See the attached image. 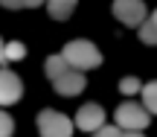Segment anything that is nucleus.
I'll use <instances>...</instances> for the list:
<instances>
[{
    "label": "nucleus",
    "mask_w": 157,
    "mask_h": 137,
    "mask_svg": "<svg viewBox=\"0 0 157 137\" xmlns=\"http://www.w3.org/2000/svg\"><path fill=\"white\" fill-rule=\"evenodd\" d=\"M23 96V82L17 79V73L12 70H0V108L15 105Z\"/></svg>",
    "instance_id": "0eeeda50"
},
{
    "label": "nucleus",
    "mask_w": 157,
    "mask_h": 137,
    "mask_svg": "<svg viewBox=\"0 0 157 137\" xmlns=\"http://www.w3.org/2000/svg\"><path fill=\"white\" fill-rule=\"evenodd\" d=\"M44 0H23V9H35V6H41Z\"/></svg>",
    "instance_id": "f3484780"
},
{
    "label": "nucleus",
    "mask_w": 157,
    "mask_h": 137,
    "mask_svg": "<svg viewBox=\"0 0 157 137\" xmlns=\"http://www.w3.org/2000/svg\"><path fill=\"white\" fill-rule=\"evenodd\" d=\"M67 70H70V64H67V58H64V56H50V58H47V64H44V73L50 76V82L58 79L61 73H67Z\"/></svg>",
    "instance_id": "1a4fd4ad"
},
{
    "label": "nucleus",
    "mask_w": 157,
    "mask_h": 137,
    "mask_svg": "<svg viewBox=\"0 0 157 137\" xmlns=\"http://www.w3.org/2000/svg\"><path fill=\"white\" fill-rule=\"evenodd\" d=\"M148 21H151V23H154V26H157V9L151 12V18H148Z\"/></svg>",
    "instance_id": "6ab92c4d"
},
{
    "label": "nucleus",
    "mask_w": 157,
    "mask_h": 137,
    "mask_svg": "<svg viewBox=\"0 0 157 137\" xmlns=\"http://www.w3.org/2000/svg\"><path fill=\"white\" fill-rule=\"evenodd\" d=\"M113 18L125 26H140L146 21V3L143 0H113Z\"/></svg>",
    "instance_id": "20e7f679"
},
{
    "label": "nucleus",
    "mask_w": 157,
    "mask_h": 137,
    "mask_svg": "<svg viewBox=\"0 0 157 137\" xmlns=\"http://www.w3.org/2000/svg\"><path fill=\"white\" fill-rule=\"evenodd\" d=\"M119 91H122L125 96H134V93L143 91V85H140V79H137V76H128V79L119 82Z\"/></svg>",
    "instance_id": "ddd939ff"
},
{
    "label": "nucleus",
    "mask_w": 157,
    "mask_h": 137,
    "mask_svg": "<svg viewBox=\"0 0 157 137\" xmlns=\"http://www.w3.org/2000/svg\"><path fill=\"white\" fill-rule=\"evenodd\" d=\"M137 32H140V41H143V44H148V47L157 44V26H154L151 21H143L140 26H137Z\"/></svg>",
    "instance_id": "f8f14e48"
},
{
    "label": "nucleus",
    "mask_w": 157,
    "mask_h": 137,
    "mask_svg": "<svg viewBox=\"0 0 157 137\" xmlns=\"http://www.w3.org/2000/svg\"><path fill=\"white\" fill-rule=\"evenodd\" d=\"M143 105L148 108V114H157V79L143 85Z\"/></svg>",
    "instance_id": "9d476101"
},
{
    "label": "nucleus",
    "mask_w": 157,
    "mask_h": 137,
    "mask_svg": "<svg viewBox=\"0 0 157 137\" xmlns=\"http://www.w3.org/2000/svg\"><path fill=\"white\" fill-rule=\"evenodd\" d=\"M23 56H26V47H23L21 41H9V44H3V61H21Z\"/></svg>",
    "instance_id": "9b49d317"
},
{
    "label": "nucleus",
    "mask_w": 157,
    "mask_h": 137,
    "mask_svg": "<svg viewBox=\"0 0 157 137\" xmlns=\"http://www.w3.org/2000/svg\"><path fill=\"white\" fill-rule=\"evenodd\" d=\"M113 120H117V126L122 131H143L151 123L148 120V108L146 105H137V102H122L117 108V114H113Z\"/></svg>",
    "instance_id": "7ed1b4c3"
},
{
    "label": "nucleus",
    "mask_w": 157,
    "mask_h": 137,
    "mask_svg": "<svg viewBox=\"0 0 157 137\" xmlns=\"http://www.w3.org/2000/svg\"><path fill=\"white\" fill-rule=\"evenodd\" d=\"M38 134L41 137H70L73 134V120L61 111L44 108L38 114Z\"/></svg>",
    "instance_id": "f03ea898"
},
{
    "label": "nucleus",
    "mask_w": 157,
    "mask_h": 137,
    "mask_svg": "<svg viewBox=\"0 0 157 137\" xmlns=\"http://www.w3.org/2000/svg\"><path fill=\"white\" fill-rule=\"evenodd\" d=\"M84 85H87L84 70H76V67H70L67 73H61L58 79H52V88H56L58 96H78V93L84 91Z\"/></svg>",
    "instance_id": "39448f33"
},
{
    "label": "nucleus",
    "mask_w": 157,
    "mask_h": 137,
    "mask_svg": "<svg viewBox=\"0 0 157 137\" xmlns=\"http://www.w3.org/2000/svg\"><path fill=\"white\" fill-rule=\"evenodd\" d=\"M12 131H15V120L6 111H0V137H12Z\"/></svg>",
    "instance_id": "4468645a"
},
{
    "label": "nucleus",
    "mask_w": 157,
    "mask_h": 137,
    "mask_svg": "<svg viewBox=\"0 0 157 137\" xmlns=\"http://www.w3.org/2000/svg\"><path fill=\"white\" fill-rule=\"evenodd\" d=\"M61 56L67 58V64H70V67H76V70H93V67H99V64H102L99 47H96L93 41H84V38L70 41V44L64 47Z\"/></svg>",
    "instance_id": "f257e3e1"
},
{
    "label": "nucleus",
    "mask_w": 157,
    "mask_h": 137,
    "mask_svg": "<svg viewBox=\"0 0 157 137\" xmlns=\"http://www.w3.org/2000/svg\"><path fill=\"white\" fill-rule=\"evenodd\" d=\"M0 61H3V38H0Z\"/></svg>",
    "instance_id": "aec40b11"
},
{
    "label": "nucleus",
    "mask_w": 157,
    "mask_h": 137,
    "mask_svg": "<svg viewBox=\"0 0 157 137\" xmlns=\"http://www.w3.org/2000/svg\"><path fill=\"white\" fill-rule=\"evenodd\" d=\"M93 134H96V137H122V128L113 123V126H102V128H96Z\"/></svg>",
    "instance_id": "2eb2a0df"
},
{
    "label": "nucleus",
    "mask_w": 157,
    "mask_h": 137,
    "mask_svg": "<svg viewBox=\"0 0 157 137\" xmlns=\"http://www.w3.org/2000/svg\"><path fill=\"white\" fill-rule=\"evenodd\" d=\"M122 137H143V131H125Z\"/></svg>",
    "instance_id": "a211bd4d"
},
{
    "label": "nucleus",
    "mask_w": 157,
    "mask_h": 137,
    "mask_svg": "<svg viewBox=\"0 0 157 137\" xmlns=\"http://www.w3.org/2000/svg\"><path fill=\"white\" fill-rule=\"evenodd\" d=\"M76 3L78 0H47V12H50V18H56V21H67L76 12Z\"/></svg>",
    "instance_id": "6e6552de"
},
{
    "label": "nucleus",
    "mask_w": 157,
    "mask_h": 137,
    "mask_svg": "<svg viewBox=\"0 0 157 137\" xmlns=\"http://www.w3.org/2000/svg\"><path fill=\"white\" fill-rule=\"evenodd\" d=\"M73 126H78L82 131H87V134H93L96 128H102V126H105V111H102V105H96V102L82 105L78 114H76V120H73Z\"/></svg>",
    "instance_id": "423d86ee"
},
{
    "label": "nucleus",
    "mask_w": 157,
    "mask_h": 137,
    "mask_svg": "<svg viewBox=\"0 0 157 137\" xmlns=\"http://www.w3.org/2000/svg\"><path fill=\"white\" fill-rule=\"evenodd\" d=\"M3 9H23V0H0Z\"/></svg>",
    "instance_id": "dca6fc26"
}]
</instances>
